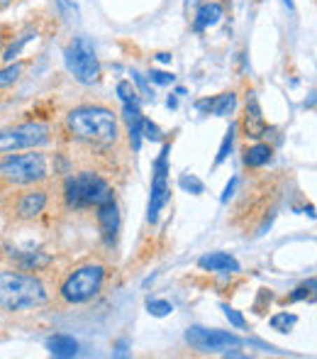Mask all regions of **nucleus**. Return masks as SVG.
Wrapping results in <instances>:
<instances>
[{"label": "nucleus", "mask_w": 317, "mask_h": 359, "mask_svg": "<svg viewBox=\"0 0 317 359\" xmlns=\"http://www.w3.org/2000/svg\"><path fill=\"white\" fill-rule=\"evenodd\" d=\"M64 125L73 142L95 149H108L120 140L118 115L105 105H78L69 110Z\"/></svg>", "instance_id": "obj_1"}, {"label": "nucleus", "mask_w": 317, "mask_h": 359, "mask_svg": "<svg viewBox=\"0 0 317 359\" xmlns=\"http://www.w3.org/2000/svg\"><path fill=\"white\" fill-rule=\"evenodd\" d=\"M47 303V288L34 271L0 269V308L8 313L32 311Z\"/></svg>", "instance_id": "obj_2"}, {"label": "nucleus", "mask_w": 317, "mask_h": 359, "mask_svg": "<svg viewBox=\"0 0 317 359\" xmlns=\"http://www.w3.org/2000/svg\"><path fill=\"white\" fill-rule=\"evenodd\" d=\"M49 159L44 151L27 149L24 154L10 151L0 159V181L10 189H24L49 181Z\"/></svg>", "instance_id": "obj_3"}, {"label": "nucleus", "mask_w": 317, "mask_h": 359, "mask_svg": "<svg viewBox=\"0 0 317 359\" xmlns=\"http://www.w3.org/2000/svg\"><path fill=\"white\" fill-rule=\"evenodd\" d=\"M62 196H64V205H66L69 210H73V213L95 208V205L115 198L113 186H110L98 171H90V169L66 176V179H64Z\"/></svg>", "instance_id": "obj_4"}, {"label": "nucleus", "mask_w": 317, "mask_h": 359, "mask_svg": "<svg viewBox=\"0 0 317 359\" xmlns=\"http://www.w3.org/2000/svg\"><path fill=\"white\" fill-rule=\"evenodd\" d=\"M105 266L103 264H80L59 286V298H62L66 306H80V303H88L103 291L105 284Z\"/></svg>", "instance_id": "obj_5"}, {"label": "nucleus", "mask_w": 317, "mask_h": 359, "mask_svg": "<svg viewBox=\"0 0 317 359\" xmlns=\"http://www.w3.org/2000/svg\"><path fill=\"white\" fill-rule=\"evenodd\" d=\"M64 64L66 72L83 86H93L100 81V59L93 42L88 37H73L64 49Z\"/></svg>", "instance_id": "obj_6"}, {"label": "nucleus", "mask_w": 317, "mask_h": 359, "mask_svg": "<svg viewBox=\"0 0 317 359\" xmlns=\"http://www.w3.org/2000/svg\"><path fill=\"white\" fill-rule=\"evenodd\" d=\"M52 140V128L39 120H29V123H20L13 128L0 130V154H10V151H22V149H39V147L49 144Z\"/></svg>", "instance_id": "obj_7"}, {"label": "nucleus", "mask_w": 317, "mask_h": 359, "mask_svg": "<svg viewBox=\"0 0 317 359\" xmlns=\"http://www.w3.org/2000/svg\"><path fill=\"white\" fill-rule=\"evenodd\" d=\"M169 154H171V144L164 142L161 147L157 161H154V176H152V191H149V205H147V220L157 222L159 213L171 198V189H169Z\"/></svg>", "instance_id": "obj_8"}, {"label": "nucleus", "mask_w": 317, "mask_h": 359, "mask_svg": "<svg viewBox=\"0 0 317 359\" xmlns=\"http://www.w3.org/2000/svg\"><path fill=\"white\" fill-rule=\"evenodd\" d=\"M185 342H188L193 350L198 352H223V350H230V347H241V337L232 335L227 330H210V327H203V325H190L185 330Z\"/></svg>", "instance_id": "obj_9"}, {"label": "nucleus", "mask_w": 317, "mask_h": 359, "mask_svg": "<svg viewBox=\"0 0 317 359\" xmlns=\"http://www.w3.org/2000/svg\"><path fill=\"white\" fill-rule=\"evenodd\" d=\"M49 203V191L42 189V184L37 186H24V191H20L13 205V215L20 222H32L44 213Z\"/></svg>", "instance_id": "obj_10"}, {"label": "nucleus", "mask_w": 317, "mask_h": 359, "mask_svg": "<svg viewBox=\"0 0 317 359\" xmlns=\"http://www.w3.org/2000/svg\"><path fill=\"white\" fill-rule=\"evenodd\" d=\"M241 128H244V137L246 140H259L269 137L271 128L266 125L264 115H261V105H259V98H256L254 90L246 93V103H244V120H241Z\"/></svg>", "instance_id": "obj_11"}, {"label": "nucleus", "mask_w": 317, "mask_h": 359, "mask_svg": "<svg viewBox=\"0 0 317 359\" xmlns=\"http://www.w3.org/2000/svg\"><path fill=\"white\" fill-rule=\"evenodd\" d=\"M95 220H98L100 235H103L105 245H115V240H118V232H120V210H118L115 198L95 205Z\"/></svg>", "instance_id": "obj_12"}, {"label": "nucleus", "mask_w": 317, "mask_h": 359, "mask_svg": "<svg viewBox=\"0 0 317 359\" xmlns=\"http://www.w3.org/2000/svg\"><path fill=\"white\" fill-rule=\"evenodd\" d=\"M195 110L200 115H215V118H230L237 110V93L227 90V93L213 95V98H200L195 103Z\"/></svg>", "instance_id": "obj_13"}, {"label": "nucleus", "mask_w": 317, "mask_h": 359, "mask_svg": "<svg viewBox=\"0 0 317 359\" xmlns=\"http://www.w3.org/2000/svg\"><path fill=\"white\" fill-rule=\"evenodd\" d=\"M198 266L203 271H213V274H237L241 269L239 262L230 252H210V255H203L198 259Z\"/></svg>", "instance_id": "obj_14"}, {"label": "nucleus", "mask_w": 317, "mask_h": 359, "mask_svg": "<svg viewBox=\"0 0 317 359\" xmlns=\"http://www.w3.org/2000/svg\"><path fill=\"white\" fill-rule=\"evenodd\" d=\"M225 18V8L218 0H208V3H200L195 8L193 18V29L195 32H205V29H213L215 25H220V20Z\"/></svg>", "instance_id": "obj_15"}, {"label": "nucleus", "mask_w": 317, "mask_h": 359, "mask_svg": "<svg viewBox=\"0 0 317 359\" xmlns=\"http://www.w3.org/2000/svg\"><path fill=\"white\" fill-rule=\"evenodd\" d=\"M13 262L17 269L22 271H44L52 266V255H47V252H17L15 250L13 255Z\"/></svg>", "instance_id": "obj_16"}, {"label": "nucleus", "mask_w": 317, "mask_h": 359, "mask_svg": "<svg viewBox=\"0 0 317 359\" xmlns=\"http://www.w3.org/2000/svg\"><path fill=\"white\" fill-rule=\"evenodd\" d=\"M271 159H274V149H271V144L261 142V140L251 147H246L244 154H241V164H244L246 169H261V166H266Z\"/></svg>", "instance_id": "obj_17"}, {"label": "nucleus", "mask_w": 317, "mask_h": 359, "mask_svg": "<svg viewBox=\"0 0 317 359\" xmlns=\"http://www.w3.org/2000/svg\"><path fill=\"white\" fill-rule=\"evenodd\" d=\"M47 350H49V355H52V357L69 359V357L78 355V342L73 340L71 335H52L47 340Z\"/></svg>", "instance_id": "obj_18"}, {"label": "nucleus", "mask_w": 317, "mask_h": 359, "mask_svg": "<svg viewBox=\"0 0 317 359\" xmlns=\"http://www.w3.org/2000/svg\"><path fill=\"white\" fill-rule=\"evenodd\" d=\"M37 37V29H24L22 34H17V39L15 42H10L8 47H3V52H0V62L3 64H10V62H15V59L22 54V49H24V44L29 42V39H34Z\"/></svg>", "instance_id": "obj_19"}, {"label": "nucleus", "mask_w": 317, "mask_h": 359, "mask_svg": "<svg viewBox=\"0 0 317 359\" xmlns=\"http://www.w3.org/2000/svg\"><path fill=\"white\" fill-rule=\"evenodd\" d=\"M24 72V64L22 62H10L5 64L3 69H0V90L10 88V86H15L20 81V76Z\"/></svg>", "instance_id": "obj_20"}, {"label": "nucleus", "mask_w": 317, "mask_h": 359, "mask_svg": "<svg viewBox=\"0 0 317 359\" xmlns=\"http://www.w3.org/2000/svg\"><path fill=\"white\" fill-rule=\"evenodd\" d=\"M269 325H271V330H276V332H290L298 325V316L288 311H281V313H276V316H271Z\"/></svg>", "instance_id": "obj_21"}, {"label": "nucleus", "mask_w": 317, "mask_h": 359, "mask_svg": "<svg viewBox=\"0 0 317 359\" xmlns=\"http://www.w3.org/2000/svg\"><path fill=\"white\" fill-rule=\"evenodd\" d=\"M234 137H237V123H230L227 133H225V137H223V144H220V149H218V156H215V166L227 161L230 151H232V147H234Z\"/></svg>", "instance_id": "obj_22"}, {"label": "nucleus", "mask_w": 317, "mask_h": 359, "mask_svg": "<svg viewBox=\"0 0 317 359\" xmlns=\"http://www.w3.org/2000/svg\"><path fill=\"white\" fill-rule=\"evenodd\" d=\"M115 93H118V98L122 100V105H127V103H139L137 88H134V83H132V81H127V79L118 81V86H115Z\"/></svg>", "instance_id": "obj_23"}, {"label": "nucleus", "mask_w": 317, "mask_h": 359, "mask_svg": "<svg viewBox=\"0 0 317 359\" xmlns=\"http://www.w3.org/2000/svg\"><path fill=\"white\" fill-rule=\"evenodd\" d=\"M315 288H317V281L315 279H308L305 284H300L295 288L293 293L286 296V303H298V301H308V298H315Z\"/></svg>", "instance_id": "obj_24"}, {"label": "nucleus", "mask_w": 317, "mask_h": 359, "mask_svg": "<svg viewBox=\"0 0 317 359\" xmlns=\"http://www.w3.org/2000/svg\"><path fill=\"white\" fill-rule=\"evenodd\" d=\"M178 186L185 191V194H193V196H200L205 194V184L193 174H181L178 176Z\"/></svg>", "instance_id": "obj_25"}, {"label": "nucleus", "mask_w": 317, "mask_h": 359, "mask_svg": "<svg viewBox=\"0 0 317 359\" xmlns=\"http://www.w3.org/2000/svg\"><path fill=\"white\" fill-rule=\"evenodd\" d=\"M147 311H149V316H154V318H166L174 313V303L164 301V298H149Z\"/></svg>", "instance_id": "obj_26"}, {"label": "nucleus", "mask_w": 317, "mask_h": 359, "mask_svg": "<svg viewBox=\"0 0 317 359\" xmlns=\"http://www.w3.org/2000/svg\"><path fill=\"white\" fill-rule=\"evenodd\" d=\"M223 313H225V318L230 320V325H234L237 330H246V318L241 316V313L237 311V308H232V306H227V303H223Z\"/></svg>", "instance_id": "obj_27"}, {"label": "nucleus", "mask_w": 317, "mask_h": 359, "mask_svg": "<svg viewBox=\"0 0 317 359\" xmlns=\"http://www.w3.org/2000/svg\"><path fill=\"white\" fill-rule=\"evenodd\" d=\"M142 137L152 140V142H164V133H161L159 125L152 123L149 118H142Z\"/></svg>", "instance_id": "obj_28"}, {"label": "nucleus", "mask_w": 317, "mask_h": 359, "mask_svg": "<svg viewBox=\"0 0 317 359\" xmlns=\"http://www.w3.org/2000/svg\"><path fill=\"white\" fill-rule=\"evenodd\" d=\"M127 135H129V147H132V151H139V147H142V120L129 123Z\"/></svg>", "instance_id": "obj_29"}, {"label": "nucleus", "mask_w": 317, "mask_h": 359, "mask_svg": "<svg viewBox=\"0 0 317 359\" xmlns=\"http://www.w3.org/2000/svg\"><path fill=\"white\" fill-rule=\"evenodd\" d=\"M132 81L137 86H134V88H139V93L144 95V98H149L152 100L154 98V88H152V83H149V79L144 74H139V72H132Z\"/></svg>", "instance_id": "obj_30"}, {"label": "nucleus", "mask_w": 317, "mask_h": 359, "mask_svg": "<svg viewBox=\"0 0 317 359\" xmlns=\"http://www.w3.org/2000/svg\"><path fill=\"white\" fill-rule=\"evenodd\" d=\"M147 79H149V83L171 86V83L176 81V76H174V74H169V72H159V69H152V72L147 74Z\"/></svg>", "instance_id": "obj_31"}, {"label": "nucleus", "mask_w": 317, "mask_h": 359, "mask_svg": "<svg viewBox=\"0 0 317 359\" xmlns=\"http://www.w3.org/2000/svg\"><path fill=\"white\" fill-rule=\"evenodd\" d=\"M234 189H237V179H230V184L225 186V191H223V196H220V201H223V203H227V201L234 196Z\"/></svg>", "instance_id": "obj_32"}, {"label": "nucleus", "mask_w": 317, "mask_h": 359, "mask_svg": "<svg viewBox=\"0 0 317 359\" xmlns=\"http://www.w3.org/2000/svg\"><path fill=\"white\" fill-rule=\"evenodd\" d=\"M57 5L64 10V13H69L73 18V15H78V10H76V5L71 3V0H57Z\"/></svg>", "instance_id": "obj_33"}, {"label": "nucleus", "mask_w": 317, "mask_h": 359, "mask_svg": "<svg viewBox=\"0 0 317 359\" xmlns=\"http://www.w3.org/2000/svg\"><path fill=\"white\" fill-rule=\"evenodd\" d=\"M171 59H174V54H169V52H159L157 54V62L159 64H171Z\"/></svg>", "instance_id": "obj_34"}, {"label": "nucleus", "mask_w": 317, "mask_h": 359, "mask_svg": "<svg viewBox=\"0 0 317 359\" xmlns=\"http://www.w3.org/2000/svg\"><path fill=\"white\" fill-rule=\"evenodd\" d=\"M200 3H203V0H185V13H190V10H195Z\"/></svg>", "instance_id": "obj_35"}, {"label": "nucleus", "mask_w": 317, "mask_h": 359, "mask_svg": "<svg viewBox=\"0 0 317 359\" xmlns=\"http://www.w3.org/2000/svg\"><path fill=\"white\" fill-rule=\"evenodd\" d=\"M166 105H169V108H176V105H178V100H176V95H169V98H166Z\"/></svg>", "instance_id": "obj_36"}, {"label": "nucleus", "mask_w": 317, "mask_h": 359, "mask_svg": "<svg viewBox=\"0 0 317 359\" xmlns=\"http://www.w3.org/2000/svg\"><path fill=\"white\" fill-rule=\"evenodd\" d=\"M283 5H286V8H288V10H295V5H293V0H283Z\"/></svg>", "instance_id": "obj_37"}, {"label": "nucleus", "mask_w": 317, "mask_h": 359, "mask_svg": "<svg viewBox=\"0 0 317 359\" xmlns=\"http://www.w3.org/2000/svg\"><path fill=\"white\" fill-rule=\"evenodd\" d=\"M3 47H5V34L0 32V52H3Z\"/></svg>", "instance_id": "obj_38"}]
</instances>
